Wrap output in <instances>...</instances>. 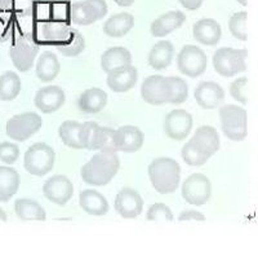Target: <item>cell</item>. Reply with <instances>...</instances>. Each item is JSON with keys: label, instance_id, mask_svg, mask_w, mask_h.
<instances>
[{"label": "cell", "instance_id": "cell-33", "mask_svg": "<svg viewBox=\"0 0 258 260\" xmlns=\"http://www.w3.org/2000/svg\"><path fill=\"white\" fill-rule=\"evenodd\" d=\"M92 150L98 152H118L117 144H115V129L110 127H97L96 135H94Z\"/></svg>", "mask_w": 258, "mask_h": 260}, {"label": "cell", "instance_id": "cell-13", "mask_svg": "<svg viewBox=\"0 0 258 260\" xmlns=\"http://www.w3.org/2000/svg\"><path fill=\"white\" fill-rule=\"evenodd\" d=\"M43 194L49 202L63 206L74 194V185L65 175H54L43 186Z\"/></svg>", "mask_w": 258, "mask_h": 260}, {"label": "cell", "instance_id": "cell-41", "mask_svg": "<svg viewBox=\"0 0 258 260\" xmlns=\"http://www.w3.org/2000/svg\"><path fill=\"white\" fill-rule=\"evenodd\" d=\"M39 0H12V8L21 17H28L36 12Z\"/></svg>", "mask_w": 258, "mask_h": 260}, {"label": "cell", "instance_id": "cell-25", "mask_svg": "<svg viewBox=\"0 0 258 260\" xmlns=\"http://www.w3.org/2000/svg\"><path fill=\"white\" fill-rule=\"evenodd\" d=\"M174 57V47L169 40H160L149 52V65L154 70H164L172 63Z\"/></svg>", "mask_w": 258, "mask_h": 260}, {"label": "cell", "instance_id": "cell-15", "mask_svg": "<svg viewBox=\"0 0 258 260\" xmlns=\"http://www.w3.org/2000/svg\"><path fill=\"white\" fill-rule=\"evenodd\" d=\"M115 210L124 219H136L142 214L143 200L138 191L133 188L125 186L117 194Z\"/></svg>", "mask_w": 258, "mask_h": 260}, {"label": "cell", "instance_id": "cell-24", "mask_svg": "<svg viewBox=\"0 0 258 260\" xmlns=\"http://www.w3.org/2000/svg\"><path fill=\"white\" fill-rule=\"evenodd\" d=\"M196 146H198L202 152L212 157L218 152L221 140H219V135L217 129L212 126H200L193 135L190 139Z\"/></svg>", "mask_w": 258, "mask_h": 260}, {"label": "cell", "instance_id": "cell-9", "mask_svg": "<svg viewBox=\"0 0 258 260\" xmlns=\"http://www.w3.org/2000/svg\"><path fill=\"white\" fill-rule=\"evenodd\" d=\"M43 126V119L34 112H26L22 114L9 118L6 126L7 136L14 141H26L34 136Z\"/></svg>", "mask_w": 258, "mask_h": 260}, {"label": "cell", "instance_id": "cell-22", "mask_svg": "<svg viewBox=\"0 0 258 260\" xmlns=\"http://www.w3.org/2000/svg\"><path fill=\"white\" fill-rule=\"evenodd\" d=\"M79 205L88 215L103 216L108 211V202L105 196L94 189H85L80 191Z\"/></svg>", "mask_w": 258, "mask_h": 260}, {"label": "cell", "instance_id": "cell-28", "mask_svg": "<svg viewBox=\"0 0 258 260\" xmlns=\"http://www.w3.org/2000/svg\"><path fill=\"white\" fill-rule=\"evenodd\" d=\"M134 27V17L131 13L122 12L111 16L103 25V32L111 38H123Z\"/></svg>", "mask_w": 258, "mask_h": 260}, {"label": "cell", "instance_id": "cell-8", "mask_svg": "<svg viewBox=\"0 0 258 260\" xmlns=\"http://www.w3.org/2000/svg\"><path fill=\"white\" fill-rule=\"evenodd\" d=\"M72 32V27L70 26V21L62 18L49 17L42 21H38L35 26V31L32 34L38 39V42H44L51 44L56 48L67 39Z\"/></svg>", "mask_w": 258, "mask_h": 260}, {"label": "cell", "instance_id": "cell-19", "mask_svg": "<svg viewBox=\"0 0 258 260\" xmlns=\"http://www.w3.org/2000/svg\"><path fill=\"white\" fill-rule=\"evenodd\" d=\"M194 98L200 108L203 109H216L224 103L225 91L216 82H202L195 88Z\"/></svg>", "mask_w": 258, "mask_h": 260}, {"label": "cell", "instance_id": "cell-30", "mask_svg": "<svg viewBox=\"0 0 258 260\" xmlns=\"http://www.w3.org/2000/svg\"><path fill=\"white\" fill-rule=\"evenodd\" d=\"M14 211L21 220L46 221L47 212L39 202L30 198H20L14 202Z\"/></svg>", "mask_w": 258, "mask_h": 260}, {"label": "cell", "instance_id": "cell-4", "mask_svg": "<svg viewBox=\"0 0 258 260\" xmlns=\"http://www.w3.org/2000/svg\"><path fill=\"white\" fill-rule=\"evenodd\" d=\"M247 49H235L224 47L214 52L212 58L213 68L221 77H235L247 70Z\"/></svg>", "mask_w": 258, "mask_h": 260}, {"label": "cell", "instance_id": "cell-26", "mask_svg": "<svg viewBox=\"0 0 258 260\" xmlns=\"http://www.w3.org/2000/svg\"><path fill=\"white\" fill-rule=\"evenodd\" d=\"M60 72L61 63L56 53L44 52V53L40 54V57L36 61V68H35L38 79L44 82V83H49V82L56 79Z\"/></svg>", "mask_w": 258, "mask_h": 260}, {"label": "cell", "instance_id": "cell-27", "mask_svg": "<svg viewBox=\"0 0 258 260\" xmlns=\"http://www.w3.org/2000/svg\"><path fill=\"white\" fill-rule=\"evenodd\" d=\"M127 65H132V53L124 47L108 48L101 56V68L105 73H110Z\"/></svg>", "mask_w": 258, "mask_h": 260}, {"label": "cell", "instance_id": "cell-31", "mask_svg": "<svg viewBox=\"0 0 258 260\" xmlns=\"http://www.w3.org/2000/svg\"><path fill=\"white\" fill-rule=\"evenodd\" d=\"M22 83L17 73L6 72L0 77V101H12L20 94Z\"/></svg>", "mask_w": 258, "mask_h": 260}, {"label": "cell", "instance_id": "cell-20", "mask_svg": "<svg viewBox=\"0 0 258 260\" xmlns=\"http://www.w3.org/2000/svg\"><path fill=\"white\" fill-rule=\"evenodd\" d=\"M193 37L203 46H216L222 37L221 25L213 18H202L193 26Z\"/></svg>", "mask_w": 258, "mask_h": 260}, {"label": "cell", "instance_id": "cell-1", "mask_svg": "<svg viewBox=\"0 0 258 260\" xmlns=\"http://www.w3.org/2000/svg\"><path fill=\"white\" fill-rule=\"evenodd\" d=\"M120 167L119 157L115 152H98L80 170L85 184L92 186L107 185L117 176Z\"/></svg>", "mask_w": 258, "mask_h": 260}, {"label": "cell", "instance_id": "cell-36", "mask_svg": "<svg viewBox=\"0 0 258 260\" xmlns=\"http://www.w3.org/2000/svg\"><path fill=\"white\" fill-rule=\"evenodd\" d=\"M181 157L182 159L185 160V163L191 167L203 166V165H205L210 158L209 155H207L204 152H202V150L190 140L182 146Z\"/></svg>", "mask_w": 258, "mask_h": 260}, {"label": "cell", "instance_id": "cell-2", "mask_svg": "<svg viewBox=\"0 0 258 260\" xmlns=\"http://www.w3.org/2000/svg\"><path fill=\"white\" fill-rule=\"evenodd\" d=\"M148 172L151 185L160 194H170L178 189L181 167L173 158H156L150 163Z\"/></svg>", "mask_w": 258, "mask_h": 260}, {"label": "cell", "instance_id": "cell-38", "mask_svg": "<svg viewBox=\"0 0 258 260\" xmlns=\"http://www.w3.org/2000/svg\"><path fill=\"white\" fill-rule=\"evenodd\" d=\"M149 221H173V212L165 203H154L146 212Z\"/></svg>", "mask_w": 258, "mask_h": 260}, {"label": "cell", "instance_id": "cell-6", "mask_svg": "<svg viewBox=\"0 0 258 260\" xmlns=\"http://www.w3.org/2000/svg\"><path fill=\"white\" fill-rule=\"evenodd\" d=\"M219 119L224 135L231 141H243L248 135L245 109L238 105H224L219 109Z\"/></svg>", "mask_w": 258, "mask_h": 260}, {"label": "cell", "instance_id": "cell-37", "mask_svg": "<svg viewBox=\"0 0 258 260\" xmlns=\"http://www.w3.org/2000/svg\"><path fill=\"white\" fill-rule=\"evenodd\" d=\"M247 12H238L235 15L231 16L230 21H229V30L231 34L239 40L248 39V31H247Z\"/></svg>", "mask_w": 258, "mask_h": 260}, {"label": "cell", "instance_id": "cell-7", "mask_svg": "<svg viewBox=\"0 0 258 260\" xmlns=\"http://www.w3.org/2000/svg\"><path fill=\"white\" fill-rule=\"evenodd\" d=\"M68 21L75 25L88 26L102 20L107 15L105 0H83L68 6Z\"/></svg>", "mask_w": 258, "mask_h": 260}, {"label": "cell", "instance_id": "cell-43", "mask_svg": "<svg viewBox=\"0 0 258 260\" xmlns=\"http://www.w3.org/2000/svg\"><path fill=\"white\" fill-rule=\"evenodd\" d=\"M179 3L183 8L189 9V11H196L202 7L203 0H179Z\"/></svg>", "mask_w": 258, "mask_h": 260}, {"label": "cell", "instance_id": "cell-23", "mask_svg": "<svg viewBox=\"0 0 258 260\" xmlns=\"http://www.w3.org/2000/svg\"><path fill=\"white\" fill-rule=\"evenodd\" d=\"M106 105H107V93L97 87L85 89L78 100V108L85 114H97L102 112Z\"/></svg>", "mask_w": 258, "mask_h": 260}, {"label": "cell", "instance_id": "cell-45", "mask_svg": "<svg viewBox=\"0 0 258 260\" xmlns=\"http://www.w3.org/2000/svg\"><path fill=\"white\" fill-rule=\"evenodd\" d=\"M119 7H131L134 3V0H114Z\"/></svg>", "mask_w": 258, "mask_h": 260}, {"label": "cell", "instance_id": "cell-3", "mask_svg": "<svg viewBox=\"0 0 258 260\" xmlns=\"http://www.w3.org/2000/svg\"><path fill=\"white\" fill-rule=\"evenodd\" d=\"M40 51V43L32 32L16 38L9 48V56L14 68L21 73H27L34 66Z\"/></svg>", "mask_w": 258, "mask_h": 260}, {"label": "cell", "instance_id": "cell-42", "mask_svg": "<svg viewBox=\"0 0 258 260\" xmlns=\"http://www.w3.org/2000/svg\"><path fill=\"white\" fill-rule=\"evenodd\" d=\"M178 221H205V216L196 210H185L178 215Z\"/></svg>", "mask_w": 258, "mask_h": 260}, {"label": "cell", "instance_id": "cell-17", "mask_svg": "<svg viewBox=\"0 0 258 260\" xmlns=\"http://www.w3.org/2000/svg\"><path fill=\"white\" fill-rule=\"evenodd\" d=\"M145 143V135L138 127L127 124L115 129V144L118 152H138Z\"/></svg>", "mask_w": 258, "mask_h": 260}, {"label": "cell", "instance_id": "cell-44", "mask_svg": "<svg viewBox=\"0 0 258 260\" xmlns=\"http://www.w3.org/2000/svg\"><path fill=\"white\" fill-rule=\"evenodd\" d=\"M12 8V0H0V12L9 11Z\"/></svg>", "mask_w": 258, "mask_h": 260}, {"label": "cell", "instance_id": "cell-40", "mask_svg": "<svg viewBox=\"0 0 258 260\" xmlns=\"http://www.w3.org/2000/svg\"><path fill=\"white\" fill-rule=\"evenodd\" d=\"M247 84L248 79L245 77L238 78L230 84V94L234 100L240 104L248 103V93H247Z\"/></svg>", "mask_w": 258, "mask_h": 260}, {"label": "cell", "instance_id": "cell-5", "mask_svg": "<svg viewBox=\"0 0 258 260\" xmlns=\"http://www.w3.org/2000/svg\"><path fill=\"white\" fill-rule=\"evenodd\" d=\"M56 153L46 143H35L26 150L23 167L32 176H46L53 170Z\"/></svg>", "mask_w": 258, "mask_h": 260}, {"label": "cell", "instance_id": "cell-11", "mask_svg": "<svg viewBox=\"0 0 258 260\" xmlns=\"http://www.w3.org/2000/svg\"><path fill=\"white\" fill-rule=\"evenodd\" d=\"M182 198L189 205L203 206L212 197V184L203 174H191L181 186Z\"/></svg>", "mask_w": 258, "mask_h": 260}, {"label": "cell", "instance_id": "cell-47", "mask_svg": "<svg viewBox=\"0 0 258 260\" xmlns=\"http://www.w3.org/2000/svg\"><path fill=\"white\" fill-rule=\"evenodd\" d=\"M236 2H238L239 4H241V6H243V7H245L248 4L247 0H236Z\"/></svg>", "mask_w": 258, "mask_h": 260}, {"label": "cell", "instance_id": "cell-46", "mask_svg": "<svg viewBox=\"0 0 258 260\" xmlns=\"http://www.w3.org/2000/svg\"><path fill=\"white\" fill-rule=\"evenodd\" d=\"M0 221H3V223H6L7 221V214L2 207H0Z\"/></svg>", "mask_w": 258, "mask_h": 260}, {"label": "cell", "instance_id": "cell-32", "mask_svg": "<svg viewBox=\"0 0 258 260\" xmlns=\"http://www.w3.org/2000/svg\"><path fill=\"white\" fill-rule=\"evenodd\" d=\"M80 127L82 123L77 120H65L58 128V135L62 143L71 149H83L80 140Z\"/></svg>", "mask_w": 258, "mask_h": 260}, {"label": "cell", "instance_id": "cell-21", "mask_svg": "<svg viewBox=\"0 0 258 260\" xmlns=\"http://www.w3.org/2000/svg\"><path fill=\"white\" fill-rule=\"evenodd\" d=\"M186 22V15L181 11H169L153 21L150 26L151 35L155 38H164L165 35L179 29Z\"/></svg>", "mask_w": 258, "mask_h": 260}, {"label": "cell", "instance_id": "cell-18", "mask_svg": "<svg viewBox=\"0 0 258 260\" xmlns=\"http://www.w3.org/2000/svg\"><path fill=\"white\" fill-rule=\"evenodd\" d=\"M138 80V72L133 65H127L107 73V86L115 93L131 91Z\"/></svg>", "mask_w": 258, "mask_h": 260}, {"label": "cell", "instance_id": "cell-39", "mask_svg": "<svg viewBox=\"0 0 258 260\" xmlns=\"http://www.w3.org/2000/svg\"><path fill=\"white\" fill-rule=\"evenodd\" d=\"M20 157V148L17 144L9 143V141H3L0 143V160L8 166L13 165Z\"/></svg>", "mask_w": 258, "mask_h": 260}, {"label": "cell", "instance_id": "cell-16", "mask_svg": "<svg viewBox=\"0 0 258 260\" xmlns=\"http://www.w3.org/2000/svg\"><path fill=\"white\" fill-rule=\"evenodd\" d=\"M65 91L58 86L43 87L36 92L34 98L35 106L44 114H52L60 110L65 105Z\"/></svg>", "mask_w": 258, "mask_h": 260}, {"label": "cell", "instance_id": "cell-29", "mask_svg": "<svg viewBox=\"0 0 258 260\" xmlns=\"http://www.w3.org/2000/svg\"><path fill=\"white\" fill-rule=\"evenodd\" d=\"M20 175L13 167L0 166V202H8L20 189Z\"/></svg>", "mask_w": 258, "mask_h": 260}, {"label": "cell", "instance_id": "cell-35", "mask_svg": "<svg viewBox=\"0 0 258 260\" xmlns=\"http://www.w3.org/2000/svg\"><path fill=\"white\" fill-rule=\"evenodd\" d=\"M169 83V99L168 104L179 105L183 104L189 98V86L186 80L178 77H168Z\"/></svg>", "mask_w": 258, "mask_h": 260}, {"label": "cell", "instance_id": "cell-10", "mask_svg": "<svg viewBox=\"0 0 258 260\" xmlns=\"http://www.w3.org/2000/svg\"><path fill=\"white\" fill-rule=\"evenodd\" d=\"M208 66V57L205 52L199 47L188 44L177 56V68L179 73L186 77L196 78L205 73Z\"/></svg>", "mask_w": 258, "mask_h": 260}, {"label": "cell", "instance_id": "cell-12", "mask_svg": "<svg viewBox=\"0 0 258 260\" xmlns=\"http://www.w3.org/2000/svg\"><path fill=\"white\" fill-rule=\"evenodd\" d=\"M163 128L165 135L172 140H185L193 129V115L183 109L172 110L164 118Z\"/></svg>", "mask_w": 258, "mask_h": 260}, {"label": "cell", "instance_id": "cell-14", "mask_svg": "<svg viewBox=\"0 0 258 260\" xmlns=\"http://www.w3.org/2000/svg\"><path fill=\"white\" fill-rule=\"evenodd\" d=\"M141 96L143 101L150 105L168 104V99H169L168 77L156 74L146 78L141 86Z\"/></svg>", "mask_w": 258, "mask_h": 260}, {"label": "cell", "instance_id": "cell-34", "mask_svg": "<svg viewBox=\"0 0 258 260\" xmlns=\"http://www.w3.org/2000/svg\"><path fill=\"white\" fill-rule=\"evenodd\" d=\"M56 49L66 57H77L85 49V39L79 30L72 29L70 37L62 44L57 46Z\"/></svg>", "mask_w": 258, "mask_h": 260}]
</instances>
